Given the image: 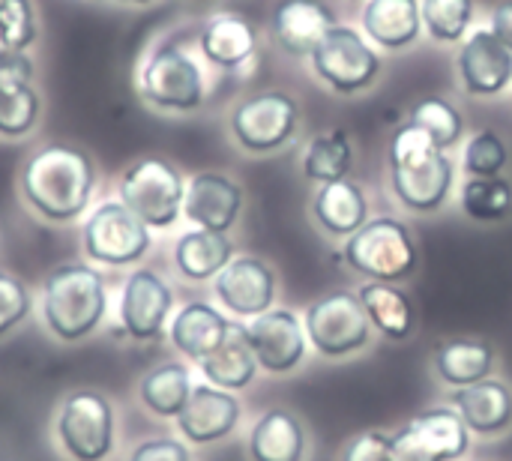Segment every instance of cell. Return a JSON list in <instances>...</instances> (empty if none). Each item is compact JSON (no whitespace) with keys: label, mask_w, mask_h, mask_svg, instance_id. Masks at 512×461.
Wrapping results in <instances>:
<instances>
[{"label":"cell","mask_w":512,"mask_h":461,"mask_svg":"<svg viewBox=\"0 0 512 461\" xmlns=\"http://www.w3.org/2000/svg\"><path fill=\"white\" fill-rule=\"evenodd\" d=\"M462 210L477 222H501L512 213V183L504 177H471L462 189Z\"/></svg>","instance_id":"33"},{"label":"cell","mask_w":512,"mask_h":461,"mask_svg":"<svg viewBox=\"0 0 512 461\" xmlns=\"http://www.w3.org/2000/svg\"><path fill=\"white\" fill-rule=\"evenodd\" d=\"M459 78L471 96H498L512 84V51L489 30H474L459 51Z\"/></svg>","instance_id":"17"},{"label":"cell","mask_w":512,"mask_h":461,"mask_svg":"<svg viewBox=\"0 0 512 461\" xmlns=\"http://www.w3.org/2000/svg\"><path fill=\"white\" fill-rule=\"evenodd\" d=\"M456 411L462 414L465 426L477 435H501L512 423V393L501 381H480L462 387L456 396Z\"/></svg>","instance_id":"22"},{"label":"cell","mask_w":512,"mask_h":461,"mask_svg":"<svg viewBox=\"0 0 512 461\" xmlns=\"http://www.w3.org/2000/svg\"><path fill=\"white\" fill-rule=\"evenodd\" d=\"M138 90L156 108L195 111L204 102V75L180 45L165 42L144 60Z\"/></svg>","instance_id":"10"},{"label":"cell","mask_w":512,"mask_h":461,"mask_svg":"<svg viewBox=\"0 0 512 461\" xmlns=\"http://www.w3.org/2000/svg\"><path fill=\"white\" fill-rule=\"evenodd\" d=\"M315 75L336 93H360L381 72L375 48L348 24H333L309 54Z\"/></svg>","instance_id":"9"},{"label":"cell","mask_w":512,"mask_h":461,"mask_svg":"<svg viewBox=\"0 0 512 461\" xmlns=\"http://www.w3.org/2000/svg\"><path fill=\"white\" fill-rule=\"evenodd\" d=\"M468 426L453 408H429L390 438L393 461H459L471 441Z\"/></svg>","instance_id":"12"},{"label":"cell","mask_w":512,"mask_h":461,"mask_svg":"<svg viewBox=\"0 0 512 461\" xmlns=\"http://www.w3.org/2000/svg\"><path fill=\"white\" fill-rule=\"evenodd\" d=\"M126 3H150V0H126Z\"/></svg>","instance_id":"43"},{"label":"cell","mask_w":512,"mask_h":461,"mask_svg":"<svg viewBox=\"0 0 512 461\" xmlns=\"http://www.w3.org/2000/svg\"><path fill=\"white\" fill-rule=\"evenodd\" d=\"M372 327L378 333H384L387 339L393 342H402L411 336L414 330V306L411 300L396 288V285H387V282H369L357 291Z\"/></svg>","instance_id":"30"},{"label":"cell","mask_w":512,"mask_h":461,"mask_svg":"<svg viewBox=\"0 0 512 461\" xmlns=\"http://www.w3.org/2000/svg\"><path fill=\"white\" fill-rule=\"evenodd\" d=\"M174 423H177V432L186 444L210 447V444L225 441L237 429L240 402L234 399V393L219 390V387L204 381V384L192 387V396Z\"/></svg>","instance_id":"16"},{"label":"cell","mask_w":512,"mask_h":461,"mask_svg":"<svg viewBox=\"0 0 512 461\" xmlns=\"http://www.w3.org/2000/svg\"><path fill=\"white\" fill-rule=\"evenodd\" d=\"M33 312V294L9 270H0V339L15 333Z\"/></svg>","instance_id":"38"},{"label":"cell","mask_w":512,"mask_h":461,"mask_svg":"<svg viewBox=\"0 0 512 461\" xmlns=\"http://www.w3.org/2000/svg\"><path fill=\"white\" fill-rule=\"evenodd\" d=\"M108 315L105 276L81 261H66L45 276L39 294L42 327L63 345L90 339Z\"/></svg>","instance_id":"2"},{"label":"cell","mask_w":512,"mask_h":461,"mask_svg":"<svg viewBox=\"0 0 512 461\" xmlns=\"http://www.w3.org/2000/svg\"><path fill=\"white\" fill-rule=\"evenodd\" d=\"M33 78V63L24 51H6L0 48V93L27 87Z\"/></svg>","instance_id":"40"},{"label":"cell","mask_w":512,"mask_h":461,"mask_svg":"<svg viewBox=\"0 0 512 461\" xmlns=\"http://www.w3.org/2000/svg\"><path fill=\"white\" fill-rule=\"evenodd\" d=\"M408 123L420 126V129L432 138V144H435L438 150L456 147V144L462 141V135H465V117H462L459 108H456L450 99H444V96H426V99H420V102L414 105Z\"/></svg>","instance_id":"32"},{"label":"cell","mask_w":512,"mask_h":461,"mask_svg":"<svg viewBox=\"0 0 512 461\" xmlns=\"http://www.w3.org/2000/svg\"><path fill=\"white\" fill-rule=\"evenodd\" d=\"M150 228L117 198L96 204L81 225V249L99 267H132L150 252Z\"/></svg>","instance_id":"7"},{"label":"cell","mask_w":512,"mask_h":461,"mask_svg":"<svg viewBox=\"0 0 512 461\" xmlns=\"http://www.w3.org/2000/svg\"><path fill=\"white\" fill-rule=\"evenodd\" d=\"M216 300L237 318H258L273 309L276 300V273L252 255L234 258L213 279Z\"/></svg>","instance_id":"15"},{"label":"cell","mask_w":512,"mask_h":461,"mask_svg":"<svg viewBox=\"0 0 512 461\" xmlns=\"http://www.w3.org/2000/svg\"><path fill=\"white\" fill-rule=\"evenodd\" d=\"M342 461H393L390 438H387V435H381V432L357 435V438L345 447Z\"/></svg>","instance_id":"41"},{"label":"cell","mask_w":512,"mask_h":461,"mask_svg":"<svg viewBox=\"0 0 512 461\" xmlns=\"http://www.w3.org/2000/svg\"><path fill=\"white\" fill-rule=\"evenodd\" d=\"M507 168V144L498 132H477L465 147V171L471 177H501Z\"/></svg>","instance_id":"37"},{"label":"cell","mask_w":512,"mask_h":461,"mask_svg":"<svg viewBox=\"0 0 512 461\" xmlns=\"http://www.w3.org/2000/svg\"><path fill=\"white\" fill-rule=\"evenodd\" d=\"M174 315L171 285L150 267H135L117 294V321L114 336L132 342H156L168 333Z\"/></svg>","instance_id":"8"},{"label":"cell","mask_w":512,"mask_h":461,"mask_svg":"<svg viewBox=\"0 0 512 461\" xmlns=\"http://www.w3.org/2000/svg\"><path fill=\"white\" fill-rule=\"evenodd\" d=\"M198 3H210V0H198Z\"/></svg>","instance_id":"44"},{"label":"cell","mask_w":512,"mask_h":461,"mask_svg":"<svg viewBox=\"0 0 512 461\" xmlns=\"http://www.w3.org/2000/svg\"><path fill=\"white\" fill-rule=\"evenodd\" d=\"M117 198L150 228L165 231L183 216L186 180L183 174L159 156L135 159L117 180Z\"/></svg>","instance_id":"6"},{"label":"cell","mask_w":512,"mask_h":461,"mask_svg":"<svg viewBox=\"0 0 512 461\" xmlns=\"http://www.w3.org/2000/svg\"><path fill=\"white\" fill-rule=\"evenodd\" d=\"M192 372L183 360H162L138 381V402L156 420H177L192 396Z\"/></svg>","instance_id":"21"},{"label":"cell","mask_w":512,"mask_h":461,"mask_svg":"<svg viewBox=\"0 0 512 461\" xmlns=\"http://www.w3.org/2000/svg\"><path fill=\"white\" fill-rule=\"evenodd\" d=\"M231 321L210 303H201V300H192V303H183L171 321H168V342L171 348L189 360V363H201L207 360L231 333Z\"/></svg>","instance_id":"19"},{"label":"cell","mask_w":512,"mask_h":461,"mask_svg":"<svg viewBox=\"0 0 512 461\" xmlns=\"http://www.w3.org/2000/svg\"><path fill=\"white\" fill-rule=\"evenodd\" d=\"M51 435L63 459L108 461L114 456L120 438L117 405L102 390H72L60 399L54 411Z\"/></svg>","instance_id":"4"},{"label":"cell","mask_w":512,"mask_h":461,"mask_svg":"<svg viewBox=\"0 0 512 461\" xmlns=\"http://www.w3.org/2000/svg\"><path fill=\"white\" fill-rule=\"evenodd\" d=\"M234 261V246L228 234L219 231H186L174 243V267L186 282H207L216 279Z\"/></svg>","instance_id":"24"},{"label":"cell","mask_w":512,"mask_h":461,"mask_svg":"<svg viewBox=\"0 0 512 461\" xmlns=\"http://www.w3.org/2000/svg\"><path fill=\"white\" fill-rule=\"evenodd\" d=\"M243 210V189L219 174V171H201L186 183L183 198V216L204 231L225 234Z\"/></svg>","instance_id":"18"},{"label":"cell","mask_w":512,"mask_h":461,"mask_svg":"<svg viewBox=\"0 0 512 461\" xmlns=\"http://www.w3.org/2000/svg\"><path fill=\"white\" fill-rule=\"evenodd\" d=\"M495 366V351L486 342L477 339H456L444 342L435 351V372L444 384L462 390L471 384H480L492 375Z\"/></svg>","instance_id":"29"},{"label":"cell","mask_w":512,"mask_h":461,"mask_svg":"<svg viewBox=\"0 0 512 461\" xmlns=\"http://www.w3.org/2000/svg\"><path fill=\"white\" fill-rule=\"evenodd\" d=\"M303 456H306V435L291 411L273 408L258 417V423L249 432V459L303 461Z\"/></svg>","instance_id":"26"},{"label":"cell","mask_w":512,"mask_h":461,"mask_svg":"<svg viewBox=\"0 0 512 461\" xmlns=\"http://www.w3.org/2000/svg\"><path fill=\"white\" fill-rule=\"evenodd\" d=\"M36 39V12L30 0H0V48L24 51Z\"/></svg>","instance_id":"36"},{"label":"cell","mask_w":512,"mask_h":461,"mask_svg":"<svg viewBox=\"0 0 512 461\" xmlns=\"http://www.w3.org/2000/svg\"><path fill=\"white\" fill-rule=\"evenodd\" d=\"M303 327L324 357H348L369 345L372 321L357 294L336 291L309 306Z\"/></svg>","instance_id":"13"},{"label":"cell","mask_w":512,"mask_h":461,"mask_svg":"<svg viewBox=\"0 0 512 461\" xmlns=\"http://www.w3.org/2000/svg\"><path fill=\"white\" fill-rule=\"evenodd\" d=\"M345 264L360 276L375 282H405L417 270V243L405 222L393 216L369 219L360 231H354L345 243Z\"/></svg>","instance_id":"5"},{"label":"cell","mask_w":512,"mask_h":461,"mask_svg":"<svg viewBox=\"0 0 512 461\" xmlns=\"http://www.w3.org/2000/svg\"><path fill=\"white\" fill-rule=\"evenodd\" d=\"M201 375L207 384L219 387V390H228V393H237V390H246L255 375H258V360H255V351L246 339V330L240 324L231 327L228 339L207 357L198 363Z\"/></svg>","instance_id":"27"},{"label":"cell","mask_w":512,"mask_h":461,"mask_svg":"<svg viewBox=\"0 0 512 461\" xmlns=\"http://www.w3.org/2000/svg\"><path fill=\"white\" fill-rule=\"evenodd\" d=\"M300 123L297 102L282 90H264L243 99L231 114V132L249 153H273L285 147Z\"/></svg>","instance_id":"11"},{"label":"cell","mask_w":512,"mask_h":461,"mask_svg":"<svg viewBox=\"0 0 512 461\" xmlns=\"http://www.w3.org/2000/svg\"><path fill=\"white\" fill-rule=\"evenodd\" d=\"M423 27L438 42H459L474 21V0H423Z\"/></svg>","instance_id":"34"},{"label":"cell","mask_w":512,"mask_h":461,"mask_svg":"<svg viewBox=\"0 0 512 461\" xmlns=\"http://www.w3.org/2000/svg\"><path fill=\"white\" fill-rule=\"evenodd\" d=\"M18 189L39 219L63 225L87 213L96 192V165L75 144H45L24 162Z\"/></svg>","instance_id":"1"},{"label":"cell","mask_w":512,"mask_h":461,"mask_svg":"<svg viewBox=\"0 0 512 461\" xmlns=\"http://www.w3.org/2000/svg\"><path fill=\"white\" fill-rule=\"evenodd\" d=\"M126 461H192V450L186 447L183 438L156 435V438L138 441Z\"/></svg>","instance_id":"39"},{"label":"cell","mask_w":512,"mask_h":461,"mask_svg":"<svg viewBox=\"0 0 512 461\" xmlns=\"http://www.w3.org/2000/svg\"><path fill=\"white\" fill-rule=\"evenodd\" d=\"M354 165V147L345 129H330L318 138H312L306 159H303V174L315 183H336L351 174Z\"/></svg>","instance_id":"31"},{"label":"cell","mask_w":512,"mask_h":461,"mask_svg":"<svg viewBox=\"0 0 512 461\" xmlns=\"http://www.w3.org/2000/svg\"><path fill=\"white\" fill-rule=\"evenodd\" d=\"M390 177L396 198L408 210L432 213L453 189V162L420 126L405 123L390 144Z\"/></svg>","instance_id":"3"},{"label":"cell","mask_w":512,"mask_h":461,"mask_svg":"<svg viewBox=\"0 0 512 461\" xmlns=\"http://www.w3.org/2000/svg\"><path fill=\"white\" fill-rule=\"evenodd\" d=\"M512 51V0H504L492 9V27H489Z\"/></svg>","instance_id":"42"},{"label":"cell","mask_w":512,"mask_h":461,"mask_svg":"<svg viewBox=\"0 0 512 461\" xmlns=\"http://www.w3.org/2000/svg\"><path fill=\"white\" fill-rule=\"evenodd\" d=\"M36 117H39V96L30 84L0 93V135L3 138L27 135L36 126Z\"/></svg>","instance_id":"35"},{"label":"cell","mask_w":512,"mask_h":461,"mask_svg":"<svg viewBox=\"0 0 512 461\" xmlns=\"http://www.w3.org/2000/svg\"><path fill=\"white\" fill-rule=\"evenodd\" d=\"M315 222L333 234V237H351L369 222V204L366 195L357 183L336 180V183H321L315 201H312Z\"/></svg>","instance_id":"23"},{"label":"cell","mask_w":512,"mask_h":461,"mask_svg":"<svg viewBox=\"0 0 512 461\" xmlns=\"http://www.w3.org/2000/svg\"><path fill=\"white\" fill-rule=\"evenodd\" d=\"M258 33L249 18L237 12H219L201 30V54L222 69H237L255 54Z\"/></svg>","instance_id":"25"},{"label":"cell","mask_w":512,"mask_h":461,"mask_svg":"<svg viewBox=\"0 0 512 461\" xmlns=\"http://www.w3.org/2000/svg\"><path fill=\"white\" fill-rule=\"evenodd\" d=\"M363 30L381 48H408L423 30V12L417 0H369L363 9Z\"/></svg>","instance_id":"28"},{"label":"cell","mask_w":512,"mask_h":461,"mask_svg":"<svg viewBox=\"0 0 512 461\" xmlns=\"http://www.w3.org/2000/svg\"><path fill=\"white\" fill-rule=\"evenodd\" d=\"M243 330L258 366L270 375H288L306 357V327L288 309H270Z\"/></svg>","instance_id":"14"},{"label":"cell","mask_w":512,"mask_h":461,"mask_svg":"<svg viewBox=\"0 0 512 461\" xmlns=\"http://www.w3.org/2000/svg\"><path fill=\"white\" fill-rule=\"evenodd\" d=\"M333 24H336V15L321 0H282L273 12L276 42L294 57H309L318 39Z\"/></svg>","instance_id":"20"}]
</instances>
